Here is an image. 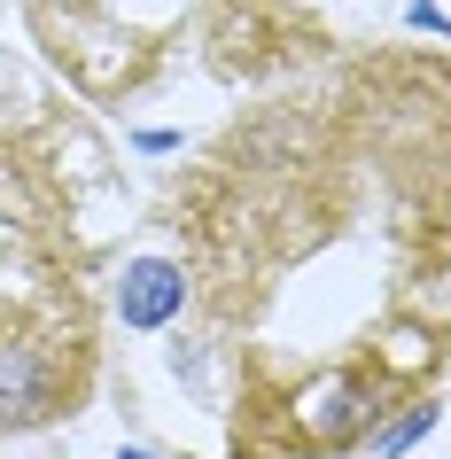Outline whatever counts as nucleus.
Returning <instances> with one entry per match:
<instances>
[{"mask_svg": "<svg viewBox=\"0 0 451 459\" xmlns=\"http://www.w3.org/2000/svg\"><path fill=\"white\" fill-rule=\"evenodd\" d=\"M351 226L451 273V55H358L327 86L234 117L179 179V273L203 319L249 342L288 281L343 257Z\"/></svg>", "mask_w": 451, "mask_h": 459, "instance_id": "1", "label": "nucleus"}, {"mask_svg": "<svg viewBox=\"0 0 451 459\" xmlns=\"http://www.w3.org/2000/svg\"><path fill=\"white\" fill-rule=\"evenodd\" d=\"M343 0H234L218 16V71L226 78H273L327 48V16Z\"/></svg>", "mask_w": 451, "mask_h": 459, "instance_id": "2", "label": "nucleus"}, {"mask_svg": "<svg viewBox=\"0 0 451 459\" xmlns=\"http://www.w3.org/2000/svg\"><path fill=\"white\" fill-rule=\"evenodd\" d=\"M125 327H164L179 304H187V273L164 265V257H141V265H125Z\"/></svg>", "mask_w": 451, "mask_h": 459, "instance_id": "3", "label": "nucleus"}]
</instances>
